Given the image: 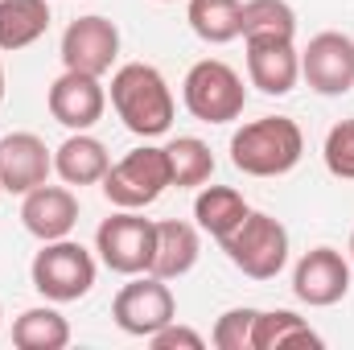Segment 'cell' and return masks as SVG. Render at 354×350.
<instances>
[{"label": "cell", "instance_id": "cell-1", "mask_svg": "<svg viewBox=\"0 0 354 350\" xmlns=\"http://www.w3.org/2000/svg\"><path fill=\"white\" fill-rule=\"evenodd\" d=\"M111 107L132 136H165L174 128V91L149 62H124L111 75Z\"/></svg>", "mask_w": 354, "mask_h": 350}, {"label": "cell", "instance_id": "cell-2", "mask_svg": "<svg viewBox=\"0 0 354 350\" xmlns=\"http://www.w3.org/2000/svg\"><path fill=\"white\" fill-rule=\"evenodd\" d=\"M305 157V132L288 116H264L231 136V165L248 177H280Z\"/></svg>", "mask_w": 354, "mask_h": 350}, {"label": "cell", "instance_id": "cell-3", "mask_svg": "<svg viewBox=\"0 0 354 350\" xmlns=\"http://www.w3.org/2000/svg\"><path fill=\"white\" fill-rule=\"evenodd\" d=\"M181 99H185V111L202 124H231L243 116V103H248V87H243V75L235 66H227L223 58H202L185 71V83H181Z\"/></svg>", "mask_w": 354, "mask_h": 350}, {"label": "cell", "instance_id": "cell-4", "mask_svg": "<svg viewBox=\"0 0 354 350\" xmlns=\"http://www.w3.org/2000/svg\"><path fill=\"white\" fill-rule=\"evenodd\" d=\"M29 276H33V288L46 301L66 305V301H83L91 288H95L99 268H95V256H91L87 248L66 235V239L41 243V252L29 264Z\"/></svg>", "mask_w": 354, "mask_h": 350}, {"label": "cell", "instance_id": "cell-5", "mask_svg": "<svg viewBox=\"0 0 354 350\" xmlns=\"http://www.w3.org/2000/svg\"><path fill=\"white\" fill-rule=\"evenodd\" d=\"M103 198L111 202V206H120V210H145V206H153L169 185H174V177H169V157H165V149H157V145H140V149H132L128 157H120L107 174H103Z\"/></svg>", "mask_w": 354, "mask_h": 350}, {"label": "cell", "instance_id": "cell-6", "mask_svg": "<svg viewBox=\"0 0 354 350\" xmlns=\"http://www.w3.org/2000/svg\"><path fill=\"white\" fill-rule=\"evenodd\" d=\"M223 252L243 276L272 280L288 264V231L280 219H272L264 210H248V219L223 239Z\"/></svg>", "mask_w": 354, "mask_h": 350}, {"label": "cell", "instance_id": "cell-7", "mask_svg": "<svg viewBox=\"0 0 354 350\" xmlns=\"http://www.w3.org/2000/svg\"><path fill=\"white\" fill-rule=\"evenodd\" d=\"M111 317H115V326H120L124 334H132V338H153L161 326H169L177 317V301H174L169 280H161V276H153V272L132 276V280L115 293Z\"/></svg>", "mask_w": 354, "mask_h": 350}, {"label": "cell", "instance_id": "cell-8", "mask_svg": "<svg viewBox=\"0 0 354 350\" xmlns=\"http://www.w3.org/2000/svg\"><path fill=\"white\" fill-rule=\"evenodd\" d=\"M153 248H157V223L140 219L136 210H120L111 219L99 223L95 231V252L120 276H140L153 264Z\"/></svg>", "mask_w": 354, "mask_h": 350}, {"label": "cell", "instance_id": "cell-9", "mask_svg": "<svg viewBox=\"0 0 354 350\" xmlns=\"http://www.w3.org/2000/svg\"><path fill=\"white\" fill-rule=\"evenodd\" d=\"M120 58V29L115 21L87 12L79 21L66 25L62 33V66L66 71H83V75H107Z\"/></svg>", "mask_w": 354, "mask_h": 350}, {"label": "cell", "instance_id": "cell-10", "mask_svg": "<svg viewBox=\"0 0 354 350\" xmlns=\"http://www.w3.org/2000/svg\"><path fill=\"white\" fill-rule=\"evenodd\" d=\"M301 79L317 95H346L354 87V42L338 29L309 37V46L301 50Z\"/></svg>", "mask_w": 354, "mask_h": 350}, {"label": "cell", "instance_id": "cell-11", "mask_svg": "<svg viewBox=\"0 0 354 350\" xmlns=\"http://www.w3.org/2000/svg\"><path fill=\"white\" fill-rule=\"evenodd\" d=\"M50 116L71 128V132H87L103 120L107 111V87L99 83V75H83V71H62L54 83H50Z\"/></svg>", "mask_w": 354, "mask_h": 350}, {"label": "cell", "instance_id": "cell-12", "mask_svg": "<svg viewBox=\"0 0 354 350\" xmlns=\"http://www.w3.org/2000/svg\"><path fill=\"white\" fill-rule=\"evenodd\" d=\"M292 293L297 301L313 309H330L351 293V260L338 248H313L305 252L292 272Z\"/></svg>", "mask_w": 354, "mask_h": 350}, {"label": "cell", "instance_id": "cell-13", "mask_svg": "<svg viewBox=\"0 0 354 350\" xmlns=\"http://www.w3.org/2000/svg\"><path fill=\"white\" fill-rule=\"evenodd\" d=\"M54 174V153L46 149L41 136L33 132H8L0 136V190L8 194H29L46 185Z\"/></svg>", "mask_w": 354, "mask_h": 350}, {"label": "cell", "instance_id": "cell-14", "mask_svg": "<svg viewBox=\"0 0 354 350\" xmlns=\"http://www.w3.org/2000/svg\"><path fill=\"white\" fill-rule=\"evenodd\" d=\"M21 223L33 239L50 243V239H66L79 223V198L66 190V185H37L25 194L21 202Z\"/></svg>", "mask_w": 354, "mask_h": 350}, {"label": "cell", "instance_id": "cell-15", "mask_svg": "<svg viewBox=\"0 0 354 350\" xmlns=\"http://www.w3.org/2000/svg\"><path fill=\"white\" fill-rule=\"evenodd\" d=\"M248 79L264 95H288L301 79V50L288 37H252L248 42Z\"/></svg>", "mask_w": 354, "mask_h": 350}, {"label": "cell", "instance_id": "cell-16", "mask_svg": "<svg viewBox=\"0 0 354 350\" xmlns=\"http://www.w3.org/2000/svg\"><path fill=\"white\" fill-rule=\"evenodd\" d=\"M107 169H111L107 145L99 136H91V132H71L54 149V174L66 185H99Z\"/></svg>", "mask_w": 354, "mask_h": 350}, {"label": "cell", "instance_id": "cell-17", "mask_svg": "<svg viewBox=\"0 0 354 350\" xmlns=\"http://www.w3.org/2000/svg\"><path fill=\"white\" fill-rule=\"evenodd\" d=\"M198 256H202V235L194 223H181V219L157 223V248H153V264H149L153 276L177 280L198 264Z\"/></svg>", "mask_w": 354, "mask_h": 350}, {"label": "cell", "instance_id": "cell-18", "mask_svg": "<svg viewBox=\"0 0 354 350\" xmlns=\"http://www.w3.org/2000/svg\"><path fill=\"white\" fill-rule=\"evenodd\" d=\"M248 198L231 185H202L198 198H194V219H198V231L214 235L218 243L248 219Z\"/></svg>", "mask_w": 354, "mask_h": 350}, {"label": "cell", "instance_id": "cell-19", "mask_svg": "<svg viewBox=\"0 0 354 350\" xmlns=\"http://www.w3.org/2000/svg\"><path fill=\"white\" fill-rule=\"evenodd\" d=\"M50 29V4L46 0H0V50H25Z\"/></svg>", "mask_w": 354, "mask_h": 350}, {"label": "cell", "instance_id": "cell-20", "mask_svg": "<svg viewBox=\"0 0 354 350\" xmlns=\"http://www.w3.org/2000/svg\"><path fill=\"white\" fill-rule=\"evenodd\" d=\"M280 347H322V334L297 317L292 309H268L256 313L252 326V350H280Z\"/></svg>", "mask_w": 354, "mask_h": 350}, {"label": "cell", "instance_id": "cell-21", "mask_svg": "<svg viewBox=\"0 0 354 350\" xmlns=\"http://www.w3.org/2000/svg\"><path fill=\"white\" fill-rule=\"evenodd\" d=\"M12 342L21 350H62L71 342V322L58 309H50V305L25 309L12 322Z\"/></svg>", "mask_w": 354, "mask_h": 350}, {"label": "cell", "instance_id": "cell-22", "mask_svg": "<svg viewBox=\"0 0 354 350\" xmlns=\"http://www.w3.org/2000/svg\"><path fill=\"white\" fill-rule=\"evenodd\" d=\"M165 157H169V177H174L177 190H202L214 177V153L198 136H177V140H169L165 145Z\"/></svg>", "mask_w": 354, "mask_h": 350}, {"label": "cell", "instance_id": "cell-23", "mask_svg": "<svg viewBox=\"0 0 354 350\" xmlns=\"http://www.w3.org/2000/svg\"><path fill=\"white\" fill-rule=\"evenodd\" d=\"M239 0H189L185 21L206 46H227L239 37Z\"/></svg>", "mask_w": 354, "mask_h": 350}, {"label": "cell", "instance_id": "cell-24", "mask_svg": "<svg viewBox=\"0 0 354 350\" xmlns=\"http://www.w3.org/2000/svg\"><path fill=\"white\" fill-rule=\"evenodd\" d=\"M239 37H297V12L288 0H243L239 8Z\"/></svg>", "mask_w": 354, "mask_h": 350}, {"label": "cell", "instance_id": "cell-25", "mask_svg": "<svg viewBox=\"0 0 354 350\" xmlns=\"http://www.w3.org/2000/svg\"><path fill=\"white\" fill-rule=\"evenodd\" d=\"M322 157H326V169L334 177L354 181V120H338V124L326 132Z\"/></svg>", "mask_w": 354, "mask_h": 350}, {"label": "cell", "instance_id": "cell-26", "mask_svg": "<svg viewBox=\"0 0 354 350\" xmlns=\"http://www.w3.org/2000/svg\"><path fill=\"white\" fill-rule=\"evenodd\" d=\"M256 313H260V309H227V313L214 322L210 342H214L218 350H252V326H256Z\"/></svg>", "mask_w": 354, "mask_h": 350}, {"label": "cell", "instance_id": "cell-27", "mask_svg": "<svg viewBox=\"0 0 354 350\" xmlns=\"http://www.w3.org/2000/svg\"><path fill=\"white\" fill-rule=\"evenodd\" d=\"M149 347L153 350H202L206 338H202L198 330H189V326H177V317H174L169 326H161V330L149 338Z\"/></svg>", "mask_w": 354, "mask_h": 350}, {"label": "cell", "instance_id": "cell-28", "mask_svg": "<svg viewBox=\"0 0 354 350\" xmlns=\"http://www.w3.org/2000/svg\"><path fill=\"white\" fill-rule=\"evenodd\" d=\"M0 103H4V62H0Z\"/></svg>", "mask_w": 354, "mask_h": 350}, {"label": "cell", "instance_id": "cell-29", "mask_svg": "<svg viewBox=\"0 0 354 350\" xmlns=\"http://www.w3.org/2000/svg\"><path fill=\"white\" fill-rule=\"evenodd\" d=\"M351 260H354V231H351Z\"/></svg>", "mask_w": 354, "mask_h": 350}, {"label": "cell", "instance_id": "cell-30", "mask_svg": "<svg viewBox=\"0 0 354 350\" xmlns=\"http://www.w3.org/2000/svg\"><path fill=\"white\" fill-rule=\"evenodd\" d=\"M161 4H174V0H161Z\"/></svg>", "mask_w": 354, "mask_h": 350}, {"label": "cell", "instance_id": "cell-31", "mask_svg": "<svg viewBox=\"0 0 354 350\" xmlns=\"http://www.w3.org/2000/svg\"><path fill=\"white\" fill-rule=\"evenodd\" d=\"M0 322H4V313H0Z\"/></svg>", "mask_w": 354, "mask_h": 350}]
</instances>
